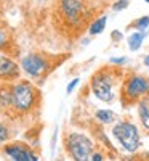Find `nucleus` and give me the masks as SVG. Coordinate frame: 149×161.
Instances as JSON below:
<instances>
[{"mask_svg":"<svg viewBox=\"0 0 149 161\" xmlns=\"http://www.w3.org/2000/svg\"><path fill=\"white\" fill-rule=\"evenodd\" d=\"M95 116H96V119L100 121V123H103V124H111V123H114V121L117 119V114L114 111H111V110H98Z\"/></svg>","mask_w":149,"mask_h":161,"instance_id":"obj_13","label":"nucleus"},{"mask_svg":"<svg viewBox=\"0 0 149 161\" xmlns=\"http://www.w3.org/2000/svg\"><path fill=\"white\" fill-rule=\"evenodd\" d=\"M144 64H146V66H149V57H146V58H144Z\"/></svg>","mask_w":149,"mask_h":161,"instance_id":"obj_20","label":"nucleus"},{"mask_svg":"<svg viewBox=\"0 0 149 161\" xmlns=\"http://www.w3.org/2000/svg\"><path fill=\"white\" fill-rule=\"evenodd\" d=\"M77 84H79V79H74V80H72V82H71L69 86H67V89H66V90H67V93H71V92L74 90V87H75Z\"/></svg>","mask_w":149,"mask_h":161,"instance_id":"obj_18","label":"nucleus"},{"mask_svg":"<svg viewBox=\"0 0 149 161\" xmlns=\"http://www.w3.org/2000/svg\"><path fill=\"white\" fill-rule=\"evenodd\" d=\"M2 152L15 161H37V153L24 142H7L3 143Z\"/></svg>","mask_w":149,"mask_h":161,"instance_id":"obj_8","label":"nucleus"},{"mask_svg":"<svg viewBox=\"0 0 149 161\" xmlns=\"http://www.w3.org/2000/svg\"><path fill=\"white\" fill-rule=\"evenodd\" d=\"M19 79V66L10 57L0 53V80H16Z\"/></svg>","mask_w":149,"mask_h":161,"instance_id":"obj_9","label":"nucleus"},{"mask_svg":"<svg viewBox=\"0 0 149 161\" xmlns=\"http://www.w3.org/2000/svg\"><path fill=\"white\" fill-rule=\"evenodd\" d=\"M144 36H146V32L138 31V32H133V34L128 37V47H130V50H131V52H136V50L141 47Z\"/></svg>","mask_w":149,"mask_h":161,"instance_id":"obj_14","label":"nucleus"},{"mask_svg":"<svg viewBox=\"0 0 149 161\" xmlns=\"http://www.w3.org/2000/svg\"><path fill=\"white\" fill-rule=\"evenodd\" d=\"M135 26H136L138 31H146L149 28V16H143L138 21H135Z\"/></svg>","mask_w":149,"mask_h":161,"instance_id":"obj_16","label":"nucleus"},{"mask_svg":"<svg viewBox=\"0 0 149 161\" xmlns=\"http://www.w3.org/2000/svg\"><path fill=\"white\" fill-rule=\"evenodd\" d=\"M42 108L40 89L31 80H0V114L10 123H31Z\"/></svg>","mask_w":149,"mask_h":161,"instance_id":"obj_1","label":"nucleus"},{"mask_svg":"<svg viewBox=\"0 0 149 161\" xmlns=\"http://www.w3.org/2000/svg\"><path fill=\"white\" fill-rule=\"evenodd\" d=\"M112 136L122 145V148L128 153H133L140 148V130L130 121H119L112 127Z\"/></svg>","mask_w":149,"mask_h":161,"instance_id":"obj_7","label":"nucleus"},{"mask_svg":"<svg viewBox=\"0 0 149 161\" xmlns=\"http://www.w3.org/2000/svg\"><path fill=\"white\" fill-rule=\"evenodd\" d=\"M13 129L10 127V124H8V119L7 121H2L0 119V145H3V143H7V142H10L11 140V137H13Z\"/></svg>","mask_w":149,"mask_h":161,"instance_id":"obj_12","label":"nucleus"},{"mask_svg":"<svg viewBox=\"0 0 149 161\" xmlns=\"http://www.w3.org/2000/svg\"><path fill=\"white\" fill-rule=\"evenodd\" d=\"M96 19V3L91 0H56L51 10V21L58 34L75 40Z\"/></svg>","mask_w":149,"mask_h":161,"instance_id":"obj_2","label":"nucleus"},{"mask_svg":"<svg viewBox=\"0 0 149 161\" xmlns=\"http://www.w3.org/2000/svg\"><path fill=\"white\" fill-rule=\"evenodd\" d=\"M67 53H47V52H34L21 58V68L31 79L37 82L44 80L55 71L58 66H61L67 60Z\"/></svg>","mask_w":149,"mask_h":161,"instance_id":"obj_3","label":"nucleus"},{"mask_svg":"<svg viewBox=\"0 0 149 161\" xmlns=\"http://www.w3.org/2000/svg\"><path fill=\"white\" fill-rule=\"evenodd\" d=\"M138 116H140V121H141L144 130L149 134V97L143 98L138 103Z\"/></svg>","mask_w":149,"mask_h":161,"instance_id":"obj_11","label":"nucleus"},{"mask_svg":"<svg viewBox=\"0 0 149 161\" xmlns=\"http://www.w3.org/2000/svg\"><path fill=\"white\" fill-rule=\"evenodd\" d=\"M124 69L114 63L101 66L90 79V89L93 95L104 103H111L114 100V87L124 79Z\"/></svg>","mask_w":149,"mask_h":161,"instance_id":"obj_4","label":"nucleus"},{"mask_svg":"<svg viewBox=\"0 0 149 161\" xmlns=\"http://www.w3.org/2000/svg\"><path fill=\"white\" fill-rule=\"evenodd\" d=\"M0 52H5L8 55H11L13 52H16L11 31L2 19H0Z\"/></svg>","mask_w":149,"mask_h":161,"instance_id":"obj_10","label":"nucleus"},{"mask_svg":"<svg viewBox=\"0 0 149 161\" xmlns=\"http://www.w3.org/2000/svg\"><path fill=\"white\" fill-rule=\"evenodd\" d=\"M144 2H149V0H144Z\"/></svg>","mask_w":149,"mask_h":161,"instance_id":"obj_21","label":"nucleus"},{"mask_svg":"<svg viewBox=\"0 0 149 161\" xmlns=\"http://www.w3.org/2000/svg\"><path fill=\"white\" fill-rule=\"evenodd\" d=\"M64 148L72 159L85 161V159H90L95 145L85 134L69 132L64 136Z\"/></svg>","mask_w":149,"mask_h":161,"instance_id":"obj_6","label":"nucleus"},{"mask_svg":"<svg viewBox=\"0 0 149 161\" xmlns=\"http://www.w3.org/2000/svg\"><path fill=\"white\" fill-rule=\"evenodd\" d=\"M111 63H114V64H122V63H125V58H112Z\"/></svg>","mask_w":149,"mask_h":161,"instance_id":"obj_19","label":"nucleus"},{"mask_svg":"<svg viewBox=\"0 0 149 161\" xmlns=\"http://www.w3.org/2000/svg\"><path fill=\"white\" fill-rule=\"evenodd\" d=\"M149 97V79L143 74L127 73L122 79L120 103L124 108L138 105L143 98Z\"/></svg>","mask_w":149,"mask_h":161,"instance_id":"obj_5","label":"nucleus"},{"mask_svg":"<svg viewBox=\"0 0 149 161\" xmlns=\"http://www.w3.org/2000/svg\"><path fill=\"white\" fill-rule=\"evenodd\" d=\"M128 7V0H119V2L112 7L116 11H119V10H122V8H127Z\"/></svg>","mask_w":149,"mask_h":161,"instance_id":"obj_17","label":"nucleus"},{"mask_svg":"<svg viewBox=\"0 0 149 161\" xmlns=\"http://www.w3.org/2000/svg\"><path fill=\"white\" fill-rule=\"evenodd\" d=\"M106 21H107V18H106V16H100V18H96V19H95V21L90 24L88 32H90L91 36L101 34V32L104 31V28H106Z\"/></svg>","mask_w":149,"mask_h":161,"instance_id":"obj_15","label":"nucleus"}]
</instances>
